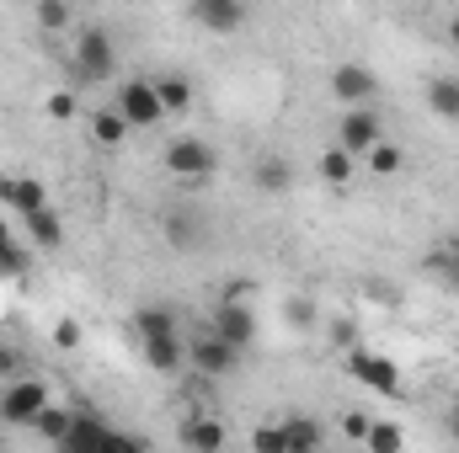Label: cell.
<instances>
[{
	"label": "cell",
	"instance_id": "obj_1",
	"mask_svg": "<svg viewBox=\"0 0 459 453\" xmlns=\"http://www.w3.org/2000/svg\"><path fill=\"white\" fill-rule=\"evenodd\" d=\"M59 453H155V449H150L144 438L113 427L102 411H75V427H70V438L59 443Z\"/></svg>",
	"mask_w": 459,
	"mask_h": 453
},
{
	"label": "cell",
	"instance_id": "obj_2",
	"mask_svg": "<svg viewBox=\"0 0 459 453\" xmlns=\"http://www.w3.org/2000/svg\"><path fill=\"white\" fill-rule=\"evenodd\" d=\"M75 75L86 86H108L117 75V48L108 27H81V38H75Z\"/></svg>",
	"mask_w": 459,
	"mask_h": 453
},
{
	"label": "cell",
	"instance_id": "obj_3",
	"mask_svg": "<svg viewBox=\"0 0 459 453\" xmlns=\"http://www.w3.org/2000/svg\"><path fill=\"white\" fill-rule=\"evenodd\" d=\"M48 411V384L43 379H11L0 389V427H32L38 416Z\"/></svg>",
	"mask_w": 459,
	"mask_h": 453
},
{
	"label": "cell",
	"instance_id": "obj_4",
	"mask_svg": "<svg viewBox=\"0 0 459 453\" xmlns=\"http://www.w3.org/2000/svg\"><path fill=\"white\" fill-rule=\"evenodd\" d=\"M214 166H220L214 144H204V139H193V133H182V139L166 144V171L182 176V182H204V176H214Z\"/></svg>",
	"mask_w": 459,
	"mask_h": 453
},
{
	"label": "cell",
	"instance_id": "obj_5",
	"mask_svg": "<svg viewBox=\"0 0 459 453\" xmlns=\"http://www.w3.org/2000/svg\"><path fill=\"white\" fill-rule=\"evenodd\" d=\"M347 368H352V379L358 384H368L374 395H385V400H401L406 395V384H401V363H390V357H379V352H347Z\"/></svg>",
	"mask_w": 459,
	"mask_h": 453
},
{
	"label": "cell",
	"instance_id": "obj_6",
	"mask_svg": "<svg viewBox=\"0 0 459 453\" xmlns=\"http://www.w3.org/2000/svg\"><path fill=\"white\" fill-rule=\"evenodd\" d=\"M187 363H193L198 379H230V373L240 368V352L225 346L214 331H198V337L187 341Z\"/></svg>",
	"mask_w": 459,
	"mask_h": 453
},
{
	"label": "cell",
	"instance_id": "obj_7",
	"mask_svg": "<svg viewBox=\"0 0 459 453\" xmlns=\"http://www.w3.org/2000/svg\"><path fill=\"white\" fill-rule=\"evenodd\" d=\"M379 139H385V123L374 107H347L342 123H337V150H347L352 160H363Z\"/></svg>",
	"mask_w": 459,
	"mask_h": 453
},
{
	"label": "cell",
	"instance_id": "obj_8",
	"mask_svg": "<svg viewBox=\"0 0 459 453\" xmlns=\"http://www.w3.org/2000/svg\"><path fill=\"white\" fill-rule=\"evenodd\" d=\"M117 113H123V123L128 128H155L160 117H166V107H160V97H155V81H128V86H117Z\"/></svg>",
	"mask_w": 459,
	"mask_h": 453
},
{
	"label": "cell",
	"instance_id": "obj_9",
	"mask_svg": "<svg viewBox=\"0 0 459 453\" xmlns=\"http://www.w3.org/2000/svg\"><path fill=\"white\" fill-rule=\"evenodd\" d=\"M0 209L16 219H32L48 209V187L38 176H0Z\"/></svg>",
	"mask_w": 459,
	"mask_h": 453
},
{
	"label": "cell",
	"instance_id": "obj_10",
	"mask_svg": "<svg viewBox=\"0 0 459 453\" xmlns=\"http://www.w3.org/2000/svg\"><path fill=\"white\" fill-rule=\"evenodd\" d=\"M374 91H379V75L368 70V64H337L332 70V97L342 102V107H368L374 102Z\"/></svg>",
	"mask_w": 459,
	"mask_h": 453
},
{
	"label": "cell",
	"instance_id": "obj_11",
	"mask_svg": "<svg viewBox=\"0 0 459 453\" xmlns=\"http://www.w3.org/2000/svg\"><path fill=\"white\" fill-rule=\"evenodd\" d=\"M214 337L225 341V346H235V352L256 346V315L246 310V299H225L214 310Z\"/></svg>",
	"mask_w": 459,
	"mask_h": 453
},
{
	"label": "cell",
	"instance_id": "obj_12",
	"mask_svg": "<svg viewBox=\"0 0 459 453\" xmlns=\"http://www.w3.org/2000/svg\"><path fill=\"white\" fill-rule=\"evenodd\" d=\"M177 438H182V449L187 453H220L230 432H225V422H220L214 411H187L182 427H177Z\"/></svg>",
	"mask_w": 459,
	"mask_h": 453
},
{
	"label": "cell",
	"instance_id": "obj_13",
	"mask_svg": "<svg viewBox=\"0 0 459 453\" xmlns=\"http://www.w3.org/2000/svg\"><path fill=\"white\" fill-rule=\"evenodd\" d=\"M187 16H193L204 32H220V38H230V32L246 27V5H240V0H193Z\"/></svg>",
	"mask_w": 459,
	"mask_h": 453
},
{
	"label": "cell",
	"instance_id": "obj_14",
	"mask_svg": "<svg viewBox=\"0 0 459 453\" xmlns=\"http://www.w3.org/2000/svg\"><path fill=\"white\" fill-rule=\"evenodd\" d=\"M139 346H144V363L155 373H177L187 363V341L182 337H150V341H139Z\"/></svg>",
	"mask_w": 459,
	"mask_h": 453
},
{
	"label": "cell",
	"instance_id": "obj_15",
	"mask_svg": "<svg viewBox=\"0 0 459 453\" xmlns=\"http://www.w3.org/2000/svg\"><path fill=\"white\" fill-rule=\"evenodd\" d=\"M283 438H289V453H321L326 427L316 416H283Z\"/></svg>",
	"mask_w": 459,
	"mask_h": 453
},
{
	"label": "cell",
	"instance_id": "obj_16",
	"mask_svg": "<svg viewBox=\"0 0 459 453\" xmlns=\"http://www.w3.org/2000/svg\"><path fill=\"white\" fill-rule=\"evenodd\" d=\"M251 182H256L262 192H289V187H294V166H289L283 155H262V160L251 166Z\"/></svg>",
	"mask_w": 459,
	"mask_h": 453
},
{
	"label": "cell",
	"instance_id": "obj_17",
	"mask_svg": "<svg viewBox=\"0 0 459 453\" xmlns=\"http://www.w3.org/2000/svg\"><path fill=\"white\" fill-rule=\"evenodd\" d=\"M160 229H166V245H171V251H193V245L204 240V229H198V214H187V209H171Z\"/></svg>",
	"mask_w": 459,
	"mask_h": 453
},
{
	"label": "cell",
	"instance_id": "obj_18",
	"mask_svg": "<svg viewBox=\"0 0 459 453\" xmlns=\"http://www.w3.org/2000/svg\"><path fill=\"white\" fill-rule=\"evenodd\" d=\"M428 107H433V117H444V123H459V75L428 81Z\"/></svg>",
	"mask_w": 459,
	"mask_h": 453
},
{
	"label": "cell",
	"instance_id": "obj_19",
	"mask_svg": "<svg viewBox=\"0 0 459 453\" xmlns=\"http://www.w3.org/2000/svg\"><path fill=\"white\" fill-rule=\"evenodd\" d=\"M155 97H160L166 117L187 113V107H193V81H187V75H155Z\"/></svg>",
	"mask_w": 459,
	"mask_h": 453
},
{
	"label": "cell",
	"instance_id": "obj_20",
	"mask_svg": "<svg viewBox=\"0 0 459 453\" xmlns=\"http://www.w3.org/2000/svg\"><path fill=\"white\" fill-rule=\"evenodd\" d=\"M363 449H368V453H406V432H401V422H390V416H374V422H368V438H363Z\"/></svg>",
	"mask_w": 459,
	"mask_h": 453
},
{
	"label": "cell",
	"instance_id": "obj_21",
	"mask_svg": "<svg viewBox=\"0 0 459 453\" xmlns=\"http://www.w3.org/2000/svg\"><path fill=\"white\" fill-rule=\"evenodd\" d=\"M134 331H139V341H150V337H182V331H177V315H171L166 304H144V310L134 315Z\"/></svg>",
	"mask_w": 459,
	"mask_h": 453
},
{
	"label": "cell",
	"instance_id": "obj_22",
	"mask_svg": "<svg viewBox=\"0 0 459 453\" xmlns=\"http://www.w3.org/2000/svg\"><path fill=\"white\" fill-rule=\"evenodd\" d=\"M70 427H75V411H70V406H48V411L32 422V432H38L43 443H54V449L70 438Z\"/></svg>",
	"mask_w": 459,
	"mask_h": 453
},
{
	"label": "cell",
	"instance_id": "obj_23",
	"mask_svg": "<svg viewBox=\"0 0 459 453\" xmlns=\"http://www.w3.org/2000/svg\"><path fill=\"white\" fill-rule=\"evenodd\" d=\"M27 235H32V245L38 251H59L65 245V225H59V214L54 209H43V214H32V219H22Z\"/></svg>",
	"mask_w": 459,
	"mask_h": 453
},
{
	"label": "cell",
	"instance_id": "obj_24",
	"mask_svg": "<svg viewBox=\"0 0 459 453\" xmlns=\"http://www.w3.org/2000/svg\"><path fill=\"white\" fill-rule=\"evenodd\" d=\"M316 171H321V182H326V187H347V182L358 176V160H352L347 150H337V144H332V150L321 155V166H316Z\"/></svg>",
	"mask_w": 459,
	"mask_h": 453
},
{
	"label": "cell",
	"instance_id": "obj_25",
	"mask_svg": "<svg viewBox=\"0 0 459 453\" xmlns=\"http://www.w3.org/2000/svg\"><path fill=\"white\" fill-rule=\"evenodd\" d=\"M128 133H134V128L123 123V113H117V107H102V113L91 117V139H97V144H108V150H113V144H123Z\"/></svg>",
	"mask_w": 459,
	"mask_h": 453
},
{
	"label": "cell",
	"instance_id": "obj_26",
	"mask_svg": "<svg viewBox=\"0 0 459 453\" xmlns=\"http://www.w3.org/2000/svg\"><path fill=\"white\" fill-rule=\"evenodd\" d=\"M363 160H368V171H374V176H401V171H406V155H401L395 144H385V139H379Z\"/></svg>",
	"mask_w": 459,
	"mask_h": 453
},
{
	"label": "cell",
	"instance_id": "obj_27",
	"mask_svg": "<svg viewBox=\"0 0 459 453\" xmlns=\"http://www.w3.org/2000/svg\"><path fill=\"white\" fill-rule=\"evenodd\" d=\"M283 321H289V331H316V299H305V294H289L283 299Z\"/></svg>",
	"mask_w": 459,
	"mask_h": 453
},
{
	"label": "cell",
	"instance_id": "obj_28",
	"mask_svg": "<svg viewBox=\"0 0 459 453\" xmlns=\"http://www.w3.org/2000/svg\"><path fill=\"white\" fill-rule=\"evenodd\" d=\"M251 453H289L283 422H262V427H251Z\"/></svg>",
	"mask_w": 459,
	"mask_h": 453
},
{
	"label": "cell",
	"instance_id": "obj_29",
	"mask_svg": "<svg viewBox=\"0 0 459 453\" xmlns=\"http://www.w3.org/2000/svg\"><path fill=\"white\" fill-rule=\"evenodd\" d=\"M70 21H75V11H70L65 0H43V5H38V27H43V32H65Z\"/></svg>",
	"mask_w": 459,
	"mask_h": 453
},
{
	"label": "cell",
	"instance_id": "obj_30",
	"mask_svg": "<svg viewBox=\"0 0 459 453\" xmlns=\"http://www.w3.org/2000/svg\"><path fill=\"white\" fill-rule=\"evenodd\" d=\"M326 341H332L337 352H358V321H352V315H337V321L326 326Z\"/></svg>",
	"mask_w": 459,
	"mask_h": 453
},
{
	"label": "cell",
	"instance_id": "obj_31",
	"mask_svg": "<svg viewBox=\"0 0 459 453\" xmlns=\"http://www.w3.org/2000/svg\"><path fill=\"white\" fill-rule=\"evenodd\" d=\"M54 346H59V352H75V346H81V321H70V315L54 321Z\"/></svg>",
	"mask_w": 459,
	"mask_h": 453
},
{
	"label": "cell",
	"instance_id": "obj_32",
	"mask_svg": "<svg viewBox=\"0 0 459 453\" xmlns=\"http://www.w3.org/2000/svg\"><path fill=\"white\" fill-rule=\"evenodd\" d=\"M0 278H27V251L22 245H5L0 251Z\"/></svg>",
	"mask_w": 459,
	"mask_h": 453
},
{
	"label": "cell",
	"instance_id": "obj_33",
	"mask_svg": "<svg viewBox=\"0 0 459 453\" xmlns=\"http://www.w3.org/2000/svg\"><path fill=\"white\" fill-rule=\"evenodd\" d=\"M43 113L54 117V123H65V117H75V91H54V97L43 102Z\"/></svg>",
	"mask_w": 459,
	"mask_h": 453
},
{
	"label": "cell",
	"instance_id": "obj_34",
	"mask_svg": "<svg viewBox=\"0 0 459 453\" xmlns=\"http://www.w3.org/2000/svg\"><path fill=\"white\" fill-rule=\"evenodd\" d=\"M0 379H5V384H11V379H27V373H22V357H16V346H5V341H0Z\"/></svg>",
	"mask_w": 459,
	"mask_h": 453
},
{
	"label": "cell",
	"instance_id": "obj_35",
	"mask_svg": "<svg viewBox=\"0 0 459 453\" xmlns=\"http://www.w3.org/2000/svg\"><path fill=\"white\" fill-rule=\"evenodd\" d=\"M368 422H374V416H363V411H347V416H342V432L352 438V443H363V438H368Z\"/></svg>",
	"mask_w": 459,
	"mask_h": 453
},
{
	"label": "cell",
	"instance_id": "obj_36",
	"mask_svg": "<svg viewBox=\"0 0 459 453\" xmlns=\"http://www.w3.org/2000/svg\"><path fill=\"white\" fill-rule=\"evenodd\" d=\"M368 294H374V304H395V288L390 283H368Z\"/></svg>",
	"mask_w": 459,
	"mask_h": 453
},
{
	"label": "cell",
	"instance_id": "obj_37",
	"mask_svg": "<svg viewBox=\"0 0 459 453\" xmlns=\"http://www.w3.org/2000/svg\"><path fill=\"white\" fill-rule=\"evenodd\" d=\"M444 427H449V438H455V443H459V406H455V411H449V416H444Z\"/></svg>",
	"mask_w": 459,
	"mask_h": 453
},
{
	"label": "cell",
	"instance_id": "obj_38",
	"mask_svg": "<svg viewBox=\"0 0 459 453\" xmlns=\"http://www.w3.org/2000/svg\"><path fill=\"white\" fill-rule=\"evenodd\" d=\"M5 245H16V240H11V225H5V214H0V251H5Z\"/></svg>",
	"mask_w": 459,
	"mask_h": 453
},
{
	"label": "cell",
	"instance_id": "obj_39",
	"mask_svg": "<svg viewBox=\"0 0 459 453\" xmlns=\"http://www.w3.org/2000/svg\"><path fill=\"white\" fill-rule=\"evenodd\" d=\"M449 43H455V48H459V11H455V16H449Z\"/></svg>",
	"mask_w": 459,
	"mask_h": 453
}]
</instances>
